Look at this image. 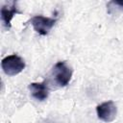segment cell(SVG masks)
Masks as SVG:
<instances>
[{"label": "cell", "mask_w": 123, "mask_h": 123, "mask_svg": "<svg viewBox=\"0 0 123 123\" xmlns=\"http://www.w3.org/2000/svg\"><path fill=\"white\" fill-rule=\"evenodd\" d=\"M1 66L5 74L9 76H14L25 68V62L22 58L13 54L5 57L1 62Z\"/></svg>", "instance_id": "6da1fadb"}, {"label": "cell", "mask_w": 123, "mask_h": 123, "mask_svg": "<svg viewBox=\"0 0 123 123\" xmlns=\"http://www.w3.org/2000/svg\"><path fill=\"white\" fill-rule=\"evenodd\" d=\"M53 74L56 83L60 86H65L71 80L72 69L65 62H59L53 68Z\"/></svg>", "instance_id": "7a4b0ae2"}, {"label": "cell", "mask_w": 123, "mask_h": 123, "mask_svg": "<svg viewBox=\"0 0 123 123\" xmlns=\"http://www.w3.org/2000/svg\"><path fill=\"white\" fill-rule=\"evenodd\" d=\"M30 22L37 33L41 36H46L55 25L56 19L51 17H45L42 15H36L31 18Z\"/></svg>", "instance_id": "3957f363"}, {"label": "cell", "mask_w": 123, "mask_h": 123, "mask_svg": "<svg viewBox=\"0 0 123 123\" xmlns=\"http://www.w3.org/2000/svg\"><path fill=\"white\" fill-rule=\"evenodd\" d=\"M96 112L100 120L109 123L115 119L117 109L112 101H106L96 107Z\"/></svg>", "instance_id": "277c9868"}, {"label": "cell", "mask_w": 123, "mask_h": 123, "mask_svg": "<svg viewBox=\"0 0 123 123\" xmlns=\"http://www.w3.org/2000/svg\"><path fill=\"white\" fill-rule=\"evenodd\" d=\"M29 89L34 98L38 101H44L47 99L49 94V89L47 86V82L43 81L40 83H31L29 85Z\"/></svg>", "instance_id": "5b68a950"}, {"label": "cell", "mask_w": 123, "mask_h": 123, "mask_svg": "<svg viewBox=\"0 0 123 123\" xmlns=\"http://www.w3.org/2000/svg\"><path fill=\"white\" fill-rule=\"evenodd\" d=\"M20 12L17 10L16 2H12L11 6H3L1 8V19L6 28L11 27V21L14 14L19 13Z\"/></svg>", "instance_id": "8992f818"}, {"label": "cell", "mask_w": 123, "mask_h": 123, "mask_svg": "<svg viewBox=\"0 0 123 123\" xmlns=\"http://www.w3.org/2000/svg\"><path fill=\"white\" fill-rule=\"evenodd\" d=\"M111 4L117 5V6H119L121 9H123V1H112V2H111Z\"/></svg>", "instance_id": "52a82bcc"}]
</instances>
